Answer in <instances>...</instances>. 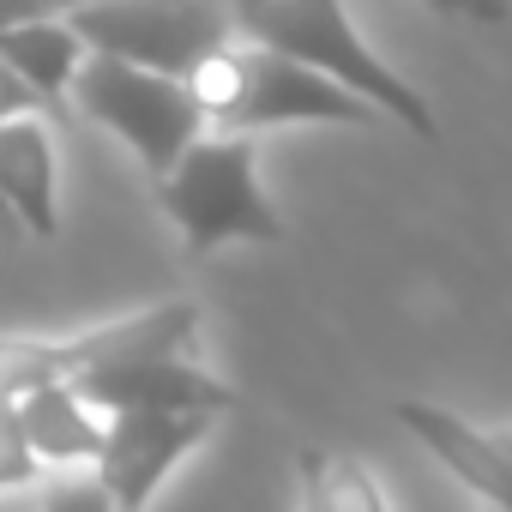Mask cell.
Listing matches in <instances>:
<instances>
[{"instance_id":"obj_1","label":"cell","mask_w":512,"mask_h":512,"mask_svg":"<svg viewBox=\"0 0 512 512\" xmlns=\"http://www.w3.org/2000/svg\"><path fill=\"white\" fill-rule=\"evenodd\" d=\"M229 19L247 43H266L326 79H338L344 91H356L362 103H374L386 121H398L404 133L416 139H440V121H434V103L392 67L368 49V37L356 31L344 0H229Z\"/></svg>"},{"instance_id":"obj_2","label":"cell","mask_w":512,"mask_h":512,"mask_svg":"<svg viewBox=\"0 0 512 512\" xmlns=\"http://www.w3.org/2000/svg\"><path fill=\"white\" fill-rule=\"evenodd\" d=\"M205 127L217 133H260V127H296V121H338V127H374L386 121L374 103L344 91L338 79L266 49V43H223L187 73Z\"/></svg>"},{"instance_id":"obj_3","label":"cell","mask_w":512,"mask_h":512,"mask_svg":"<svg viewBox=\"0 0 512 512\" xmlns=\"http://www.w3.org/2000/svg\"><path fill=\"white\" fill-rule=\"evenodd\" d=\"M157 205L193 253L229 241H284V217L260 187L253 133H199L157 175Z\"/></svg>"},{"instance_id":"obj_4","label":"cell","mask_w":512,"mask_h":512,"mask_svg":"<svg viewBox=\"0 0 512 512\" xmlns=\"http://www.w3.org/2000/svg\"><path fill=\"white\" fill-rule=\"evenodd\" d=\"M67 97L79 103V115L109 127L151 175H163L205 133V109H199L187 79L151 73V67H133V61H115V55H85Z\"/></svg>"},{"instance_id":"obj_5","label":"cell","mask_w":512,"mask_h":512,"mask_svg":"<svg viewBox=\"0 0 512 512\" xmlns=\"http://www.w3.org/2000/svg\"><path fill=\"white\" fill-rule=\"evenodd\" d=\"M67 19L91 55H115L175 79H187L235 31L217 0H79Z\"/></svg>"},{"instance_id":"obj_6","label":"cell","mask_w":512,"mask_h":512,"mask_svg":"<svg viewBox=\"0 0 512 512\" xmlns=\"http://www.w3.org/2000/svg\"><path fill=\"white\" fill-rule=\"evenodd\" d=\"M217 410H103L97 482L115 494L121 512H145L157 482L211 434Z\"/></svg>"},{"instance_id":"obj_7","label":"cell","mask_w":512,"mask_h":512,"mask_svg":"<svg viewBox=\"0 0 512 512\" xmlns=\"http://www.w3.org/2000/svg\"><path fill=\"white\" fill-rule=\"evenodd\" d=\"M392 416L404 422V434H416L476 500H488V512H512V452L500 440V428H470L458 410H440V404H422V398H404L392 404Z\"/></svg>"},{"instance_id":"obj_8","label":"cell","mask_w":512,"mask_h":512,"mask_svg":"<svg viewBox=\"0 0 512 512\" xmlns=\"http://www.w3.org/2000/svg\"><path fill=\"white\" fill-rule=\"evenodd\" d=\"M79 398H91L97 410H235V392L205 374L199 362L181 356H151V362H133V368H109V374H85V380H67Z\"/></svg>"},{"instance_id":"obj_9","label":"cell","mask_w":512,"mask_h":512,"mask_svg":"<svg viewBox=\"0 0 512 512\" xmlns=\"http://www.w3.org/2000/svg\"><path fill=\"white\" fill-rule=\"evenodd\" d=\"M55 133L43 127V115H7L0 121V205L13 211L19 235H55L61 229V205H55Z\"/></svg>"},{"instance_id":"obj_10","label":"cell","mask_w":512,"mask_h":512,"mask_svg":"<svg viewBox=\"0 0 512 512\" xmlns=\"http://www.w3.org/2000/svg\"><path fill=\"white\" fill-rule=\"evenodd\" d=\"M13 422L37 464H85L103 446V410L67 380H37L13 392Z\"/></svg>"},{"instance_id":"obj_11","label":"cell","mask_w":512,"mask_h":512,"mask_svg":"<svg viewBox=\"0 0 512 512\" xmlns=\"http://www.w3.org/2000/svg\"><path fill=\"white\" fill-rule=\"evenodd\" d=\"M85 55L91 49H85V37L73 31L67 13H43V19H25V25L0 31V61H7L43 97V109H55L67 97V85H73V73H79Z\"/></svg>"},{"instance_id":"obj_12","label":"cell","mask_w":512,"mask_h":512,"mask_svg":"<svg viewBox=\"0 0 512 512\" xmlns=\"http://www.w3.org/2000/svg\"><path fill=\"white\" fill-rule=\"evenodd\" d=\"M296 476H302V512H386V494H380L374 470L350 452L302 446Z\"/></svg>"},{"instance_id":"obj_13","label":"cell","mask_w":512,"mask_h":512,"mask_svg":"<svg viewBox=\"0 0 512 512\" xmlns=\"http://www.w3.org/2000/svg\"><path fill=\"white\" fill-rule=\"evenodd\" d=\"M31 476H37V458H31V446H25V434L13 422V392L0 386V488L31 482Z\"/></svg>"},{"instance_id":"obj_14","label":"cell","mask_w":512,"mask_h":512,"mask_svg":"<svg viewBox=\"0 0 512 512\" xmlns=\"http://www.w3.org/2000/svg\"><path fill=\"white\" fill-rule=\"evenodd\" d=\"M37 512H121V506H115V494L97 476H85V482H55Z\"/></svg>"},{"instance_id":"obj_15","label":"cell","mask_w":512,"mask_h":512,"mask_svg":"<svg viewBox=\"0 0 512 512\" xmlns=\"http://www.w3.org/2000/svg\"><path fill=\"white\" fill-rule=\"evenodd\" d=\"M428 13H446V19H464V25H506V0H422Z\"/></svg>"},{"instance_id":"obj_16","label":"cell","mask_w":512,"mask_h":512,"mask_svg":"<svg viewBox=\"0 0 512 512\" xmlns=\"http://www.w3.org/2000/svg\"><path fill=\"white\" fill-rule=\"evenodd\" d=\"M7 115H43V97H37L7 61H0V121H7Z\"/></svg>"},{"instance_id":"obj_17","label":"cell","mask_w":512,"mask_h":512,"mask_svg":"<svg viewBox=\"0 0 512 512\" xmlns=\"http://www.w3.org/2000/svg\"><path fill=\"white\" fill-rule=\"evenodd\" d=\"M79 0H0V31L7 25H25V19H43V13H73Z\"/></svg>"},{"instance_id":"obj_18","label":"cell","mask_w":512,"mask_h":512,"mask_svg":"<svg viewBox=\"0 0 512 512\" xmlns=\"http://www.w3.org/2000/svg\"><path fill=\"white\" fill-rule=\"evenodd\" d=\"M13 241H19V223H13L7 205H0V247H13Z\"/></svg>"}]
</instances>
